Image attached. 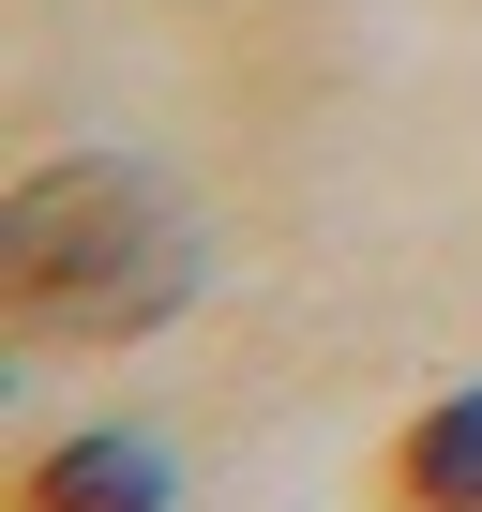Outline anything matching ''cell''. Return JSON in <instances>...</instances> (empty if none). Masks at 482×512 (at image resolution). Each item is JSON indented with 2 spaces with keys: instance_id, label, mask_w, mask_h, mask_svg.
I'll list each match as a JSON object with an SVG mask.
<instances>
[{
  "instance_id": "1",
  "label": "cell",
  "mask_w": 482,
  "mask_h": 512,
  "mask_svg": "<svg viewBox=\"0 0 482 512\" xmlns=\"http://www.w3.org/2000/svg\"><path fill=\"white\" fill-rule=\"evenodd\" d=\"M0 302L31 347H121L196 302V226L136 166H31L0 196Z\"/></svg>"
},
{
  "instance_id": "2",
  "label": "cell",
  "mask_w": 482,
  "mask_h": 512,
  "mask_svg": "<svg viewBox=\"0 0 482 512\" xmlns=\"http://www.w3.org/2000/svg\"><path fill=\"white\" fill-rule=\"evenodd\" d=\"M31 512H166V452L151 437H61L31 467Z\"/></svg>"
},
{
  "instance_id": "3",
  "label": "cell",
  "mask_w": 482,
  "mask_h": 512,
  "mask_svg": "<svg viewBox=\"0 0 482 512\" xmlns=\"http://www.w3.org/2000/svg\"><path fill=\"white\" fill-rule=\"evenodd\" d=\"M407 497H422V512H482V392H452V407L407 437Z\"/></svg>"
}]
</instances>
